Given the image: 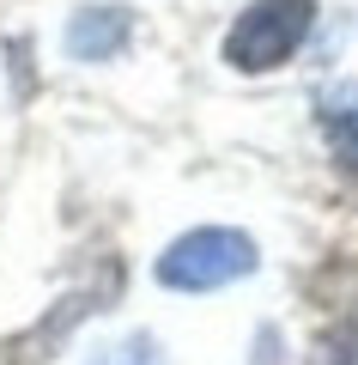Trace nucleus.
Here are the masks:
<instances>
[{
  "mask_svg": "<svg viewBox=\"0 0 358 365\" xmlns=\"http://www.w3.org/2000/svg\"><path fill=\"white\" fill-rule=\"evenodd\" d=\"M322 128H328L334 158L358 177V79H346V86H334L322 98Z\"/></svg>",
  "mask_w": 358,
  "mask_h": 365,
  "instance_id": "20e7f679",
  "label": "nucleus"
},
{
  "mask_svg": "<svg viewBox=\"0 0 358 365\" xmlns=\"http://www.w3.org/2000/svg\"><path fill=\"white\" fill-rule=\"evenodd\" d=\"M256 237L237 232V225H194V232H182L177 244L158 256V287L170 292H219L231 287V280H243V274H256Z\"/></svg>",
  "mask_w": 358,
  "mask_h": 365,
  "instance_id": "f257e3e1",
  "label": "nucleus"
},
{
  "mask_svg": "<svg viewBox=\"0 0 358 365\" xmlns=\"http://www.w3.org/2000/svg\"><path fill=\"white\" fill-rule=\"evenodd\" d=\"M128 37H134L128 6H85V13H73V25H67V55H73V61H110Z\"/></svg>",
  "mask_w": 358,
  "mask_h": 365,
  "instance_id": "7ed1b4c3",
  "label": "nucleus"
},
{
  "mask_svg": "<svg viewBox=\"0 0 358 365\" xmlns=\"http://www.w3.org/2000/svg\"><path fill=\"white\" fill-rule=\"evenodd\" d=\"M310 25H316V0H249L237 13V25H231V37H225V61L237 73L285 67L304 49Z\"/></svg>",
  "mask_w": 358,
  "mask_h": 365,
  "instance_id": "f03ea898",
  "label": "nucleus"
}]
</instances>
